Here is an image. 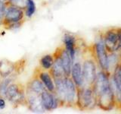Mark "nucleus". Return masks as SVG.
I'll return each mask as SVG.
<instances>
[{"label": "nucleus", "instance_id": "f257e3e1", "mask_svg": "<svg viewBox=\"0 0 121 114\" xmlns=\"http://www.w3.org/2000/svg\"><path fill=\"white\" fill-rule=\"evenodd\" d=\"M82 70L85 85L92 86L97 76V66L93 45L85 47L82 50Z\"/></svg>", "mask_w": 121, "mask_h": 114}, {"label": "nucleus", "instance_id": "f03ea898", "mask_svg": "<svg viewBox=\"0 0 121 114\" xmlns=\"http://www.w3.org/2000/svg\"><path fill=\"white\" fill-rule=\"evenodd\" d=\"M97 106L96 98L92 86L84 85L77 87V108L80 111H89Z\"/></svg>", "mask_w": 121, "mask_h": 114}, {"label": "nucleus", "instance_id": "7ed1b4c3", "mask_svg": "<svg viewBox=\"0 0 121 114\" xmlns=\"http://www.w3.org/2000/svg\"><path fill=\"white\" fill-rule=\"evenodd\" d=\"M5 100L9 101L14 107H17L20 106H26V85L17 81V80L12 82L7 90Z\"/></svg>", "mask_w": 121, "mask_h": 114}, {"label": "nucleus", "instance_id": "20e7f679", "mask_svg": "<svg viewBox=\"0 0 121 114\" xmlns=\"http://www.w3.org/2000/svg\"><path fill=\"white\" fill-rule=\"evenodd\" d=\"M26 64V59L23 58L17 62H11L8 59L0 60V75L2 78L9 77V76L15 74L17 75H21Z\"/></svg>", "mask_w": 121, "mask_h": 114}, {"label": "nucleus", "instance_id": "39448f33", "mask_svg": "<svg viewBox=\"0 0 121 114\" xmlns=\"http://www.w3.org/2000/svg\"><path fill=\"white\" fill-rule=\"evenodd\" d=\"M97 106L104 111H111L116 107L115 97L111 85L102 89L95 94Z\"/></svg>", "mask_w": 121, "mask_h": 114}, {"label": "nucleus", "instance_id": "423d86ee", "mask_svg": "<svg viewBox=\"0 0 121 114\" xmlns=\"http://www.w3.org/2000/svg\"><path fill=\"white\" fill-rule=\"evenodd\" d=\"M94 53L98 66L101 70L108 71V52L106 49L104 41L101 34H99L98 40L93 44Z\"/></svg>", "mask_w": 121, "mask_h": 114}, {"label": "nucleus", "instance_id": "0eeeda50", "mask_svg": "<svg viewBox=\"0 0 121 114\" xmlns=\"http://www.w3.org/2000/svg\"><path fill=\"white\" fill-rule=\"evenodd\" d=\"M120 28H110L100 33L108 52H117L119 49V33Z\"/></svg>", "mask_w": 121, "mask_h": 114}, {"label": "nucleus", "instance_id": "6e6552de", "mask_svg": "<svg viewBox=\"0 0 121 114\" xmlns=\"http://www.w3.org/2000/svg\"><path fill=\"white\" fill-rule=\"evenodd\" d=\"M25 18L26 17L24 9L8 4L5 9V15H4L2 26L11 24V23H16L21 21H24Z\"/></svg>", "mask_w": 121, "mask_h": 114}, {"label": "nucleus", "instance_id": "1a4fd4ad", "mask_svg": "<svg viewBox=\"0 0 121 114\" xmlns=\"http://www.w3.org/2000/svg\"><path fill=\"white\" fill-rule=\"evenodd\" d=\"M66 85V106L77 108V87L70 76L65 77Z\"/></svg>", "mask_w": 121, "mask_h": 114}, {"label": "nucleus", "instance_id": "9d476101", "mask_svg": "<svg viewBox=\"0 0 121 114\" xmlns=\"http://www.w3.org/2000/svg\"><path fill=\"white\" fill-rule=\"evenodd\" d=\"M63 45L69 52L72 60L74 62L79 49L77 37L70 33L66 32L63 37Z\"/></svg>", "mask_w": 121, "mask_h": 114}, {"label": "nucleus", "instance_id": "9b49d317", "mask_svg": "<svg viewBox=\"0 0 121 114\" xmlns=\"http://www.w3.org/2000/svg\"><path fill=\"white\" fill-rule=\"evenodd\" d=\"M26 106L33 113H43L45 110L43 106L41 100V97L39 94H36L30 90H26Z\"/></svg>", "mask_w": 121, "mask_h": 114}, {"label": "nucleus", "instance_id": "f8f14e48", "mask_svg": "<svg viewBox=\"0 0 121 114\" xmlns=\"http://www.w3.org/2000/svg\"><path fill=\"white\" fill-rule=\"evenodd\" d=\"M43 106L46 111H52L60 106L59 100L55 93H52L48 90H44L40 94Z\"/></svg>", "mask_w": 121, "mask_h": 114}, {"label": "nucleus", "instance_id": "ddd939ff", "mask_svg": "<svg viewBox=\"0 0 121 114\" xmlns=\"http://www.w3.org/2000/svg\"><path fill=\"white\" fill-rule=\"evenodd\" d=\"M34 72L38 75L39 78L43 83L46 90L50 91L52 93H55V85L54 79H53L52 75L50 74L48 70H45L42 68L40 66H38L34 70Z\"/></svg>", "mask_w": 121, "mask_h": 114}, {"label": "nucleus", "instance_id": "4468645a", "mask_svg": "<svg viewBox=\"0 0 121 114\" xmlns=\"http://www.w3.org/2000/svg\"><path fill=\"white\" fill-rule=\"evenodd\" d=\"M55 56V61L53 63L52 67L50 68V70H48L50 74L52 75L53 79L57 78H63L66 77L65 72H64V68L62 66L61 60H60V57L59 54V50L58 48L55 49V51L53 52Z\"/></svg>", "mask_w": 121, "mask_h": 114}, {"label": "nucleus", "instance_id": "2eb2a0df", "mask_svg": "<svg viewBox=\"0 0 121 114\" xmlns=\"http://www.w3.org/2000/svg\"><path fill=\"white\" fill-rule=\"evenodd\" d=\"M55 85V94L59 100L60 106H66V85L65 77L54 78Z\"/></svg>", "mask_w": 121, "mask_h": 114}, {"label": "nucleus", "instance_id": "dca6fc26", "mask_svg": "<svg viewBox=\"0 0 121 114\" xmlns=\"http://www.w3.org/2000/svg\"><path fill=\"white\" fill-rule=\"evenodd\" d=\"M26 90L40 95L44 90H46V88L38 75L33 71L32 77L26 84Z\"/></svg>", "mask_w": 121, "mask_h": 114}, {"label": "nucleus", "instance_id": "f3484780", "mask_svg": "<svg viewBox=\"0 0 121 114\" xmlns=\"http://www.w3.org/2000/svg\"><path fill=\"white\" fill-rule=\"evenodd\" d=\"M59 50V54L60 57V60H61L62 66L64 68V72H65L66 76H70L71 74V70H72V66H73V62L72 60V58L70 57L69 52L64 47L62 44L61 46L58 47Z\"/></svg>", "mask_w": 121, "mask_h": 114}, {"label": "nucleus", "instance_id": "a211bd4d", "mask_svg": "<svg viewBox=\"0 0 121 114\" xmlns=\"http://www.w3.org/2000/svg\"><path fill=\"white\" fill-rule=\"evenodd\" d=\"M70 77L74 81L77 87H82L85 85L84 79L82 76V62L79 60H75L72 66Z\"/></svg>", "mask_w": 121, "mask_h": 114}, {"label": "nucleus", "instance_id": "6ab92c4d", "mask_svg": "<svg viewBox=\"0 0 121 114\" xmlns=\"http://www.w3.org/2000/svg\"><path fill=\"white\" fill-rule=\"evenodd\" d=\"M18 75L13 74L9 77L4 78L2 79V81H0V97L6 98V94H7V90L9 88V85L11 83L14 82V81L17 80V77Z\"/></svg>", "mask_w": 121, "mask_h": 114}, {"label": "nucleus", "instance_id": "aec40b11", "mask_svg": "<svg viewBox=\"0 0 121 114\" xmlns=\"http://www.w3.org/2000/svg\"><path fill=\"white\" fill-rule=\"evenodd\" d=\"M55 61L54 54H45L39 59V66L45 70H50Z\"/></svg>", "mask_w": 121, "mask_h": 114}, {"label": "nucleus", "instance_id": "412c9836", "mask_svg": "<svg viewBox=\"0 0 121 114\" xmlns=\"http://www.w3.org/2000/svg\"><path fill=\"white\" fill-rule=\"evenodd\" d=\"M36 11V5L33 0H26V5L24 9L25 17L26 18H31Z\"/></svg>", "mask_w": 121, "mask_h": 114}, {"label": "nucleus", "instance_id": "4be33fe9", "mask_svg": "<svg viewBox=\"0 0 121 114\" xmlns=\"http://www.w3.org/2000/svg\"><path fill=\"white\" fill-rule=\"evenodd\" d=\"M24 22H25V20L19 21V22H16V23H11V24L5 25V26H3V27L6 30H17L20 29L21 28L22 25L24 24Z\"/></svg>", "mask_w": 121, "mask_h": 114}, {"label": "nucleus", "instance_id": "5701e85b", "mask_svg": "<svg viewBox=\"0 0 121 114\" xmlns=\"http://www.w3.org/2000/svg\"><path fill=\"white\" fill-rule=\"evenodd\" d=\"M7 2L9 5L21 8V9H25L26 0H9Z\"/></svg>", "mask_w": 121, "mask_h": 114}, {"label": "nucleus", "instance_id": "b1692460", "mask_svg": "<svg viewBox=\"0 0 121 114\" xmlns=\"http://www.w3.org/2000/svg\"><path fill=\"white\" fill-rule=\"evenodd\" d=\"M7 5V2H4L2 0H0V20L1 21H3Z\"/></svg>", "mask_w": 121, "mask_h": 114}, {"label": "nucleus", "instance_id": "393cba45", "mask_svg": "<svg viewBox=\"0 0 121 114\" xmlns=\"http://www.w3.org/2000/svg\"><path fill=\"white\" fill-rule=\"evenodd\" d=\"M6 106V101L5 99L3 97H0V109H5Z\"/></svg>", "mask_w": 121, "mask_h": 114}, {"label": "nucleus", "instance_id": "a878e982", "mask_svg": "<svg viewBox=\"0 0 121 114\" xmlns=\"http://www.w3.org/2000/svg\"><path fill=\"white\" fill-rule=\"evenodd\" d=\"M117 52H119V54L121 56V28H120V33H119V49Z\"/></svg>", "mask_w": 121, "mask_h": 114}, {"label": "nucleus", "instance_id": "bb28decb", "mask_svg": "<svg viewBox=\"0 0 121 114\" xmlns=\"http://www.w3.org/2000/svg\"><path fill=\"white\" fill-rule=\"evenodd\" d=\"M2 77H1V75H0V81H2Z\"/></svg>", "mask_w": 121, "mask_h": 114}, {"label": "nucleus", "instance_id": "cd10ccee", "mask_svg": "<svg viewBox=\"0 0 121 114\" xmlns=\"http://www.w3.org/2000/svg\"><path fill=\"white\" fill-rule=\"evenodd\" d=\"M2 1H4V2H8L9 0H2Z\"/></svg>", "mask_w": 121, "mask_h": 114}]
</instances>
